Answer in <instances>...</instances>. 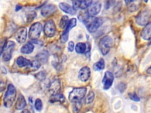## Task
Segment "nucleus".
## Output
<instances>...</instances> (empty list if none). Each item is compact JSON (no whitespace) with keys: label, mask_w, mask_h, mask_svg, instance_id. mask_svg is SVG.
Returning <instances> with one entry per match:
<instances>
[{"label":"nucleus","mask_w":151,"mask_h":113,"mask_svg":"<svg viewBox=\"0 0 151 113\" xmlns=\"http://www.w3.org/2000/svg\"><path fill=\"white\" fill-rule=\"evenodd\" d=\"M16 95L17 90L16 87L12 84H10L7 87V89L3 99L4 105L6 107L10 108L13 105L16 100Z\"/></svg>","instance_id":"1"},{"label":"nucleus","mask_w":151,"mask_h":113,"mask_svg":"<svg viewBox=\"0 0 151 113\" xmlns=\"http://www.w3.org/2000/svg\"><path fill=\"white\" fill-rule=\"evenodd\" d=\"M84 23L88 31L90 33H94L102 25L103 20L100 18L89 16Z\"/></svg>","instance_id":"2"},{"label":"nucleus","mask_w":151,"mask_h":113,"mask_svg":"<svg viewBox=\"0 0 151 113\" xmlns=\"http://www.w3.org/2000/svg\"><path fill=\"white\" fill-rule=\"evenodd\" d=\"M15 43L12 41H5L1 47V55L4 61L8 62L12 58V54L15 47Z\"/></svg>","instance_id":"3"},{"label":"nucleus","mask_w":151,"mask_h":113,"mask_svg":"<svg viewBox=\"0 0 151 113\" xmlns=\"http://www.w3.org/2000/svg\"><path fill=\"white\" fill-rule=\"evenodd\" d=\"M87 88L85 87H79L74 88L68 95V99L71 102L81 101L86 95Z\"/></svg>","instance_id":"4"},{"label":"nucleus","mask_w":151,"mask_h":113,"mask_svg":"<svg viewBox=\"0 0 151 113\" xmlns=\"http://www.w3.org/2000/svg\"><path fill=\"white\" fill-rule=\"evenodd\" d=\"M113 41L110 36L106 35L102 38L99 44V47L101 53L103 55H107L109 53Z\"/></svg>","instance_id":"5"},{"label":"nucleus","mask_w":151,"mask_h":113,"mask_svg":"<svg viewBox=\"0 0 151 113\" xmlns=\"http://www.w3.org/2000/svg\"><path fill=\"white\" fill-rule=\"evenodd\" d=\"M43 29L42 25L40 22H37L33 24L30 28L28 32L29 39L32 40H38L40 37Z\"/></svg>","instance_id":"6"},{"label":"nucleus","mask_w":151,"mask_h":113,"mask_svg":"<svg viewBox=\"0 0 151 113\" xmlns=\"http://www.w3.org/2000/svg\"><path fill=\"white\" fill-rule=\"evenodd\" d=\"M151 18V12L150 10H145L142 11L136 17V22L140 26L147 25Z\"/></svg>","instance_id":"7"},{"label":"nucleus","mask_w":151,"mask_h":113,"mask_svg":"<svg viewBox=\"0 0 151 113\" xmlns=\"http://www.w3.org/2000/svg\"><path fill=\"white\" fill-rule=\"evenodd\" d=\"M44 33L47 37H53L56 33V27L54 22L53 20L47 21L44 26Z\"/></svg>","instance_id":"8"},{"label":"nucleus","mask_w":151,"mask_h":113,"mask_svg":"<svg viewBox=\"0 0 151 113\" xmlns=\"http://www.w3.org/2000/svg\"><path fill=\"white\" fill-rule=\"evenodd\" d=\"M113 81H114V75L113 73L110 71L105 72L102 80L103 89L105 90H109L111 87Z\"/></svg>","instance_id":"9"},{"label":"nucleus","mask_w":151,"mask_h":113,"mask_svg":"<svg viewBox=\"0 0 151 113\" xmlns=\"http://www.w3.org/2000/svg\"><path fill=\"white\" fill-rule=\"evenodd\" d=\"M15 39L18 43H24L27 38V29L25 27L19 28L15 33Z\"/></svg>","instance_id":"10"},{"label":"nucleus","mask_w":151,"mask_h":113,"mask_svg":"<svg viewBox=\"0 0 151 113\" xmlns=\"http://www.w3.org/2000/svg\"><path fill=\"white\" fill-rule=\"evenodd\" d=\"M57 11V7L54 4H49L44 6L41 10L42 15L44 17H48Z\"/></svg>","instance_id":"11"},{"label":"nucleus","mask_w":151,"mask_h":113,"mask_svg":"<svg viewBox=\"0 0 151 113\" xmlns=\"http://www.w3.org/2000/svg\"><path fill=\"white\" fill-rule=\"evenodd\" d=\"M90 75H91V71L90 68L87 66H85L80 69L79 72L78 77L79 80L81 81L86 82L87 80H89V79H90Z\"/></svg>","instance_id":"12"},{"label":"nucleus","mask_w":151,"mask_h":113,"mask_svg":"<svg viewBox=\"0 0 151 113\" xmlns=\"http://www.w3.org/2000/svg\"><path fill=\"white\" fill-rule=\"evenodd\" d=\"M102 9V4L96 1L93 4L89 7L87 11L90 16L95 17L97 14H99Z\"/></svg>","instance_id":"13"},{"label":"nucleus","mask_w":151,"mask_h":113,"mask_svg":"<svg viewBox=\"0 0 151 113\" xmlns=\"http://www.w3.org/2000/svg\"><path fill=\"white\" fill-rule=\"evenodd\" d=\"M49 92L51 95H54L60 93L61 90V82L59 80L56 79L53 80L49 86Z\"/></svg>","instance_id":"14"},{"label":"nucleus","mask_w":151,"mask_h":113,"mask_svg":"<svg viewBox=\"0 0 151 113\" xmlns=\"http://www.w3.org/2000/svg\"><path fill=\"white\" fill-rule=\"evenodd\" d=\"M59 7L60 9L63 11L64 13L70 14V15H74L76 13V10H75L73 6H70L68 4L66 3H60L59 4Z\"/></svg>","instance_id":"15"},{"label":"nucleus","mask_w":151,"mask_h":113,"mask_svg":"<svg viewBox=\"0 0 151 113\" xmlns=\"http://www.w3.org/2000/svg\"><path fill=\"white\" fill-rule=\"evenodd\" d=\"M141 36L145 40H151V22L146 25L144 28L141 31Z\"/></svg>","instance_id":"16"},{"label":"nucleus","mask_w":151,"mask_h":113,"mask_svg":"<svg viewBox=\"0 0 151 113\" xmlns=\"http://www.w3.org/2000/svg\"><path fill=\"white\" fill-rule=\"evenodd\" d=\"M26 105H27V102L24 97L20 94L16 103V105H15L16 108L18 110H21L24 109Z\"/></svg>","instance_id":"17"},{"label":"nucleus","mask_w":151,"mask_h":113,"mask_svg":"<svg viewBox=\"0 0 151 113\" xmlns=\"http://www.w3.org/2000/svg\"><path fill=\"white\" fill-rule=\"evenodd\" d=\"M16 64L19 67L23 68V67L30 66L31 64V62L30 60H29L23 57L20 56L17 58Z\"/></svg>","instance_id":"18"},{"label":"nucleus","mask_w":151,"mask_h":113,"mask_svg":"<svg viewBox=\"0 0 151 113\" xmlns=\"http://www.w3.org/2000/svg\"><path fill=\"white\" fill-rule=\"evenodd\" d=\"M36 58L38 61H39L41 63L45 64L48 61L49 58V54L46 51H43L39 53L36 55Z\"/></svg>","instance_id":"19"},{"label":"nucleus","mask_w":151,"mask_h":113,"mask_svg":"<svg viewBox=\"0 0 151 113\" xmlns=\"http://www.w3.org/2000/svg\"><path fill=\"white\" fill-rule=\"evenodd\" d=\"M34 50V46L32 43H28L24 45L21 48V52L24 54H31Z\"/></svg>","instance_id":"20"},{"label":"nucleus","mask_w":151,"mask_h":113,"mask_svg":"<svg viewBox=\"0 0 151 113\" xmlns=\"http://www.w3.org/2000/svg\"><path fill=\"white\" fill-rule=\"evenodd\" d=\"M65 101V97L63 94L58 93L54 95H52L50 98V102L52 103L54 102H60L63 103Z\"/></svg>","instance_id":"21"},{"label":"nucleus","mask_w":151,"mask_h":113,"mask_svg":"<svg viewBox=\"0 0 151 113\" xmlns=\"http://www.w3.org/2000/svg\"><path fill=\"white\" fill-rule=\"evenodd\" d=\"M87 43H79L75 47V51L78 54H85L87 50Z\"/></svg>","instance_id":"22"},{"label":"nucleus","mask_w":151,"mask_h":113,"mask_svg":"<svg viewBox=\"0 0 151 113\" xmlns=\"http://www.w3.org/2000/svg\"><path fill=\"white\" fill-rule=\"evenodd\" d=\"M104 67H105V62H104V60L103 58L100 59L97 62H96L93 65V69L97 71H100L104 69Z\"/></svg>","instance_id":"23"},{"label":"nucleus","mask_w":151,"mask_h":113,"mask_svg":"<svg viewBox=\"0 0 151 113\" xmlns=\"http://www.w3.org/2000/svg\"><path fill=\"white\" fill-rule=\"evenodd\" d=\"M76 24H77V20L75 18H71V20H69L68 21V23L67 25V27H66L65 29H64V32H66V33H68L69 32V31L70 29H71L73 28H74V27L76 26Z\"/></svg>","instance_id":"24"},{"label":"nucleus","mask_w":151,"mask_h":113,"mask_svg":"<svg viewBox=\"0 0 151 113\" xmlns=\"http://www.w3.org/2000/svg\"><path fill=\"white\" fill-rule=\"evenodd\" d=\"M69 20H68V17L66 15H63L61 18V20L59 22V27L61 29H65L66 27H67L68 23Z\"/></svg>","instance_id":"25"},{"label":"nucleus","mask_w":151,"mask_h":113,"mask_svg":"<svg viewBox=\"0 0 151 113\" xmlns=\"http://www.w3.org/2000/svg\"><path fill=\"white\" fill-rule=\"evenodd\" d=\"M41 62L38 61V60H35L32 62H31V65H30V68L32 71H35L39 69L40 67H41Z\"/></svg>","instance_id":"26"},{"label":"nucleus","mask_w":151,"mask_h":113,"mask_svg":"<svg viewBox=\"0 0 151 113\" xmlns=\"http://www.w3.org/2000/svg\"><path fill=\"white\" fill-rule=\"evenodd\" d=\"M92 2L93 0H82L80 6V8L82 10H86L92 5Z\"/></svg>","instance_id":"27"},{"label":"nucleus","mask_w":151,"mask_h":113,"mask_svg":"<svg viewBox=\"0 0 151 113\" xmlns=\"http://www.w3.org/2000/svg\"><path fill=\"white\" fill-rule=\"evenodd\" d=\"M95 94L93 91H90L89 92V93L87 94V95L86 96V98H85V103L86 104H92L95 99Z\"/></svg>","instance_id":"28"},{"label":"nucleus","mask_w":151,"mask_h":113,"mask_svg":"<svg viewBox=\"0 0 151 113\" xmlns=\"http://www.w3.org/2000/svg\"><path fill=\"white\" fill-rule=\"evenodd\" d=\"M35 78L40 81H43L46 80V74L44 71H40L35 75Z\"/></svg>","instance_id":"29"},{"label":"nucleus","mask_w":151,"mask_h":113,"mask_svg":"<svg viewBox=\"0 0 151 113\" xmlns=\"http://www.w3.org/2000/svg\"><path fill=\"white\" fill-rule=\"evenodd\" d=\"M37 16V13L34 11H31L30 12H28L27 14V21L28 22H30L31 21H32L34 18L36 17Z\"/></svg>","instance_id":"30"},{"label":"nucleus","mask_w":151,"mask_h":113,"mask_svg":"<svg viewBox=\"0 0 151 113\" xmlns=\"http://www.w3.org/2000/svg\"><path fill=\"white\" fill-rule=\"evenodd\" d=\"M34 107L37 111H40L43 108V102L42 101L40 98H37L35 101L34 103Z\"/></svg>","instance_id":"31"},{"label":"nucleus","mask_w":151,"mask_h":113,"mask_svg":"<svg viewBox=\"0 0 151 113\" xmlns=\"http://www.w3.org/2000/svg\"><path fill=\"white\" fill-rule=\"evenodd\" d=\"M89 14L88 13V11H85V12H83L79 14V15H78V18H79V20L83 22H85V21L89 17Z\"/></svg>","instance_id":"32"},{"label":"nucleus","mask_w":151,"mask_h":113,"mask_svg":"<svg viewBox=\"0 0 151 113\" xmlns=\"http://www.w3.org/2000/svg\"><path fill=\"white\" fill-rule=\"evenodd\" d=\"M82 102H80V101L73 102V111L76 112L79 111V110L82 108Z\"/></svg>","instance_id":"33"},{"label":"nucleus","mask_w":151,"mask_h":113,"mask_svg":"<svg viewBox=\"0 0 151 113\" xmlns=\"http://www.w3.org/2000/svg\"><path fill=\"white\" fill-rule=\"evenodd\" d=\"M129 97L130 99L132 100V101H134L136 102H138L140 101L139 97L135 93H129Z\"/></svg>","instance_id":"34"},{"label":"nucleus","mask_w":151,"mask_h":113,"mask_svg":"<svg viewBox=\"0 0 151 113\" xmlns=\"http://www.w3.org/2000/svg\"><path fill=\"white\" fill-rule=\"evenodd\" d=\"M115 2V0H107L105 4V8L106 10L109 9L110 7H111L113 4H114Z\"/></svg>","instance_id":"35"},{"label":"nucleus","mask_w":151,"mask_h":113,"mask_svg":"<svg viewBox=\"0 0 151 113\" xmlns=\"http://www.w3.org/2000/svg\"><path fill=\"white\" fill-rule=\"evenodd\" d=\"M75 48L74 47V43H73V41H70L68 44V47H67V49H68V51L70 53L73 52L74 49Z\"/></svg>","instance_id":"36"},{"label":"nucleus","mask_w":151,"mask_h":113,"mask_svg":"<svg viewBox=\"0 0 151 113\" xmlns=\"http://www.w3.org/2000/svg\"><path fill=\"white\" fill-rule=\"evenodd\" d=\"M118 89H119V90L120 91L121 93H123L125 90V89H126V85L124 83H121L119 85Z\"/></svg>","instance_id":"37"},{"label":"nucleus","mask_w":151,"mask_h":113,"mask_svg":"<svg viewBox=\"0 0 151 113\" xmlns=\"http://www.w3.org/2000/svg\"><path fill=\"white\" fill-rule=\"evenodd\" d=\"M23 7L21 6V5H19V4H17L16 5V11H19L20 10H21L22 9Z\"/></svg>","instance_id":"38"},{"label":"nucleus","mask_w":151,"mask_h":113,"mask_svg":"<svg viewBox=\"0 0 151 113\" xmlns=\"http://www.w3.org/2000/svg\"><path fill=\"white\" fill-rule=\"evenodd\" d=\"M135 1H136V0H125V3H126L127 5H129V4H131L132 3Z\"/></svg>","instance_id":"39"},{"label":"nucleus","mask_w":151,"mask_h":113,"mask_svg":"<svg viewBox=\"0 0 151 113\" xmlns=\"http://www.w3.org/2000/svg\"><path fill=\"white\" fill-rule=\"evenodd\" d=\"M1 72H2V73H3L4 74H7V71H6V69L5 67H1Z\"/></svg>","instance_id":"40"},{"label":"nucleus","mask_w":151,"mask_h":113,"mask_svg":"<svg viewBox=\"0 0 151 113\" xmlns=\"http://www.w3.org/2000/svg\"><path fill=\"white\" fill-rule=\"evenodd\" d=\"M147 73L149 74H150V75H151V67H149V68L147 69Z\"/></svg>","instance_id":"41"},{"label":"nucleus","mask_w":151,"mask_h":113,"mask_svg":"<svg viewBox=\"0 0 151 113\" xmlns=\"http://www.w3.org/2000/svg\"><path fill=\"white\" fill-rule=\"evenodd\" d=\"M143 1L145 3H147L148 1V0H143Z\"/></svg>","instance_id":"42"}]
</instances>
